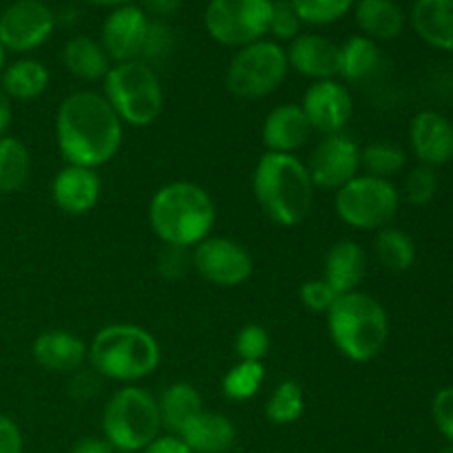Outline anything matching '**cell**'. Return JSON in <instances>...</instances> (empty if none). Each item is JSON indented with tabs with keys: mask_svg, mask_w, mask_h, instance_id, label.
<instances>
[{
	"mask_svg": "<svg viewBox=\"0 0 453 453\" xmlns=\"http://www.w3.org/2000/svg\"><path fill=\"white\" fill-rule=\"evenodd\" d=\"M441 453H453V445H447V447H445V449H442Z\"/></svg>",
	"mask_w": 453,
	"mask_h": 453,
	"instance_id": "f907efd6",
	"label": "cell"
},
{
	"mask_svg": "<svg viewBox=\"0 0 453 453\" xmlns=\"http://www.w3.org/2000/svg\"><path fill=\"white\" fill-rule=\"evenodd\" d=\"M157 398L144 388L124 385L102 410V438L119 453H140L162 436Z\"/></svg>",
	"mask_w": 453,
	"mask_h": 453,
	"instance_id": "52a82bcc",
	"label": "cell"
},
{
	"mask_svg": "<svg viewBox=\"0 0 453 453\" xmlns=\"http://www.w3.org/2000/svg\"><path fill=\"white\" fill-rule=\"evenodd\" d=\"M100 93L124 127L133 128H146L157 122L166 102L157 71L144 60L115 62L102 80Z\"/></svg>",
	"mask_w": 453,
	"mask_h": 453,
	"instance_id": "8992f818",
	"label": "cell"
},
{
	"mask_svg": "<svg viewBox=\"0 0 453 453\" xmlns=\"http://www.w3.org/2000/svg\"><path fill=\"white\" fill-rule=\"evenodd\" d=\"M180 438L193 453H228L237 442V427L228 416L203 410L181 429Z\"/></svg>",
	"mask_w": 453,
	"mask_h": 453,
	"instance_id": "7402d4cb",
	"label": "cell"
},
{
	"mask_svg": "<svg viewBox=\"0 0 453 453\" xmlns=\"http://www.w3.org/2000/svg\"><path fill=\"white\" fill-rule=\"evenodd\" d=\"M290 73L286 47L273 38L234 51L226 69V88L239 100H264L283 87Z\"/></svg>",
	"mask_w": 453,
	"mask_h": 453,
	"instance_id": "ba28073f",
	"label": "cell"
},
{
	"mask_svg": "<svg viewBox=\"0 0 453 453\" xmlns=\"http://www.w3.org/2000/svg\"><path fill=\"white\" fill-rule=\"evenodd\" d=\"M314 188L305 162L296 155L268 153L252 171V195L257 206L273 224L295 228L314 206Z\"/></svg>",
	"mask_w": 453,
	"mask_h": 453,
	"instance_id": "3957f363",
	"label": "cell"
},
{
	"mask_svg": "<svg viewBox=\"0 0 453 453\" xmlns=\"http://www.w3.org/2000/svg\"><path fill=\"white\" fill-rule=\"evenodd\" d=\"M303 25L327 27L343 20L357 0H288Z\"/></svg>",
	"mask_w": 453,
	"mask_h": 453,
	"instance_id": "836d02e7",
	"label": "cell"
},
{
	"mask_svg": "<svg viewBox=\"0 0 453 453\" xmlns=\"http://www.w3.org/2000/svg\"><path fill=\"white\" fill-rule=\"evenodd\" d=\"M305 119L312 133L319 135H334L345 133L354 115V96L345 82L339 78L310 82L299 102Z\"/></svg>",
	"mask_w": 453,
	"mask_h": 453,
	"instance_id": "5bb4252c",
	"label": "cell"
},
{
	"mask_svg": "<svg viewBox=\"0 0 453 453\" xmlns=\"http://www.w3.org/2000/svg\"><path fill=\"white\" fill-rule=\"evenodd\" d=\"M144 13L153 20H162V18L173 16L177 13V9L181 7V0H137Z\"/></svg>",
	"mask_w": 453,
	"mask_h": 453,
	"instance_id": "f6af8a7d",
	"label": "cell"
},
{
	"mask_svg": "<svg viewBox=\"0 0 453 453\" xmlns=\"http://www.w3.org/2000/svg\"><path fill=\"white\" fill-rule=\"evenodd\" d=\"M407 168V150L394 142H372L361 146V173L392 180Z\"/></svg>",
	"mask_w": 453,
	"mask_h": 453,
	"instance_id": "4dcf8cb0",
	"label": "cell"
},
{
	"mask_svg": "<svg viewBox=\"0 0 453 453\" xmlns=\"http://www.w3.org/2000/svg\"><path fill=\"white\" fill-rule=\"evenodd\" d=\"M4 65H7V51H4L3 42H0V73H3Z\"/></svg>",
	"mask_w": 453,
	"mask_h": 453,
	"instance_id": "681fc988",
	"label": "cell"
},
{
	"mask_svg": "<svg viewBox=\"0 0 453 453\" xmlns=\"http://www.w3.org/2000/svg\"><path fill=\"white\" fill-rule=\"evenodd\" d=\"M173 44H175V38H173V31L168 29V25L164 20H150L149 35H146L144 51H142L140 60L144 62H157L164 60L168 53L173 51Z\"/></svg>",
	"mask_w": 453,
	"mask_h": 453,
	"instance_id": "f35d334b",
	"label": "cell"
},
{
	"mask_svg": "<svg viewBox=\"0 0 453 453\" xmlns=\"http://www.w3.org/2000/svg\"><path fill=\"white\" fill-rule=\"evenodd\" d=\"M157 407L162 427L168 434L180 436L181 429L203 411V398L195 385L186 383V380H175V383L166 385L164 392L159 394Z\"/></svg>",
	"mask_w": 453,
	"mask_h": 453,
	"instance_id": "83f0119b",
	"label": "cell"
},
{
	"mask_svg": "<svg viewBox=\"0 0 453 453\" xmlns=\"http://www.w3.org/2000/svg\"><path fill=\"white\" fill-rule=\"evenodd\" d=\"M312 137L308 119L296 102H283L265 115L261 124V142L268 153L296 155Z\"/></svg>",
	"mask_w": 453,
	"mask_h": 453,
	"instance_id": "ffe728a7",
	"label": "cell"
},
{
	"mask_svg": "<svg viewBox=\"0 0 453 453\" xmlns=\"http://www.w3.org/2000/svg\"><path fill=\"white\" fill-rule=\"evenodd\" d=\"M25 438L12 416L0 414V453H22Z\"/></svg>",
	"mask_w": 453,
	"mask_h": 453,
	"instance_id": "b9f144b4",
	"label": "cell"
},
{
	"mask_svg": "<svg viewBox=\"0 0 453 453\" xmlns=\"http://www.w3.org/2000/svg\"><path fill=\"white\" fill-rule=\"evenodd\" d=\"M96 379H100V376H97L93 370L84 372V374H82V370L75 372L73 380H71V394H73L75 398H84V401L91 396H96V392H97Z\"/></svg>",
	"mask_w": 453,
	"mask_h": 453,
	"instance_id": "ee69618b",
	"label": "cell"
},
{
	"mask_svg": "<svg viewBox=\"0 0 453 453\" xmlns=\"http://www.w3.org/2000/svg\"><path fill=\"white\" fill-rule=\"evenodd\" d=\"M303 22L299 20L296 12L288 0H274L273 20H270L268 35H273L274 42H292L301 34Z\"/></svg>",
	"mask_w": 453,
	"mask_h": 453,
	"instance_id": "8d00e7d4",
	"label": "cell"
},
{
	"mask_svg": "<svg viewBox=\"0 0 453 453\" xmlns=\"http://www.w3.org/2000/svg\"><path fill=\"white\" fill-rule=\"evenodd\" d=\"M31 153L16 135L0 137V195L20 193L31 177Z\"/></svg>",
	"mask_w": 453,
	"mask_h": 453,
	"instance_id": "f1b7e54d",
	"label": "cell"
},
{
	"mask_svg": "<svg viewBox=\"0 0 453 453\" xmlns=\"http://www.w3.org/2000/svg\"><path fill=\"white\" fill-rule=\"evenodd\" d=\"M140 453H193L186 447V442L181 441L175 434H162V436L155 438L149 447H144Z\"/></svg>",
	"mask_w": 453,
	"mask_h": 453,
	"instance_id": "7bdbcfd3",
	"label": "cell"
},
{
	"mask_svg": "<svg viewBox=\"0 0 453 453\" xmlns=\"http://www.w3.org/2000/svg\"><path fill=\"white\" fill-rule=\"evenodd\" d=\"M352 12L361 34L374 42H392L405 29V13L396 0H357Z\"/></svg>",
	"mask_w": 453,
	"mask_h": 453,
	"instance_id": "cb8c5ba5",
	"label": "cell"
},
{
	"mask_svg": "<svg viewBox=\"0 0 453 453\" xmlns=\"http://www.w3.org/2000/svg\"><path fill=\"white\" fill-rule=\"evenodd\" d=\"M146 215L150 230L164 246L193 250L212 234L217 206L203 186L177 180L155 190Z\"/></svg>",
	"mask_w": 453,
	"mask_h": 453,
	"instance_id": "7a4b0ae2",
	"label": "cell"
},
{
	"mask_svg": "<svg viewBox=\"0 0 453 453\" xmlns=\"http://www.w3.org/2000/svg\"><path fill=\"white\" fill-rule=\"evenodd\" d=\"M273 9L274 0H211L203 27L221 47L242 49L268 35Z\"/></svg>",
	"mask_w": 453,
	"mask_h": 453,
	"instance_id": "30bf717a",
	"label": "cell"
},
{
	"mask_svg": "<svg viewBox=\"0 0 453 453\" xmlns=\"http://www.w3.org/2000/svg\"><path fill=\"white\" fill-rule=\"evenodd\" d=\"M56 25V13L42 0H13L0 13V42L4 51L27 56L51 38Z\"/></svg>",
	"mask_w": 453,
	"mask_h": 453,
	"instance_id": "4fadbf2b",
	"label": "cell"
},
{
	"mask_svg": "<svg viewBox=\"0 0 453 453\" xmlns=\"http://www.w3.org/2000/svg\"><path fill=\"white\" fill-rule=\"evenodd\" d=\"M401 190L392 180L361 173L334 193L336 217L361 233H379L392 226L401 211Z\"/></svg>",
	"mask_w": 453,
	"mask_h": 453,
	"instance_id": "9c48e42d",
	"label": "cell"
},
{
	"mask_svg": "<svg viewBox=\"0 0 453 453\" xmlns=\"http://www.w3.org/2000/svg\"><path fill=\"white\" fill-rule=\"evenodd\" d=\"M398 190H401V199H405L411 206H427L438 193L436 168L423 166V164L410 168L403 177V186Z\"/></svg>",
	"mask_w": 453,
	"mask_h": 453,
	"instance_id": "e575fe53",
	"label": "cell"
},
{
	"mask_svg": "<svg viewBox=\"0 0 453 453\" xmlns=\"http://www.w3.org/2000/svg\"><path fill=\"white\" fill-rule=\"evenodd\" d=\"M407 142L423 166L441 168L453 162V122L441 111H418L410 122Z\"/></svg>",
	"mask_w": 453,
	"mask_h": 453,
	"instance_id": "2e32d148",
	"label": "cell"
},
{
	"mask_svg": "<svg viewBox=\"0 0 453 453\" xmlns=\"http://www.w3.org/2000/svg\"><path fill=\"white\" fill-rule=\"evenodd\" d=\"M51 73L47 65L29 56H20L7 62L0 73V87L13 102H34L47 93Z\"/></svg>",
	"mask_w": 453,
	"mask_h": 453,
	"instance_id": "d4e9b609",
	"label": "cell"
},
{
	"mask_svg": "<svg viewBox=\"0 0 453 453\" xmlns=\"http://www.w3.org/2000/svg\"><path fill=\"white\" fill-rule=\"evenodd\" d=\"M374 255L376 261L389 273H407L416 264L418 250H416V242L411 239V234L388 226V228H380L376 233Z\"/></svg>",
	"mask_w": 453,
	"mask_h": 453,
	"instance_id": "f546056e",
	"label": "cell"
},
{
	"mask_svg": "<svg viewBox=\"0 0 453 453\" xmlns=\"http://www.w3.org/2000/svg\"><path fill=\"white\" fill-rule=\"evenodd\" d=\"M190 265L206 283L215 288L243 286L252 277L255 261L237 239L211 234L190 250Z\"/></svg>",
	"mask_w": 453,
	"mask_h": 453,
	"instance_id": "8fae6325",
	"label": "cell"
},
{
	"mask_svg": "<svg viewBox=\"0 0 453 453\" xmlns=\"http://www.w3.org/2000/svg\"><path fill=\"white\" fill-rule=\"evenodd\" d=\"M265 383L264 363L255 361H237L221 379V394L228 401L243 403L252 401L261 392Z\"/></svg>",
	"mask_w": 453,
	"mask_h": 453,
	"instance_id": "d6a6232c",
	"label": "cell"
},
{
	"mask_svg": "<svg viewBox=\"0 0 453 453\" xmlns=\"http://www.w3.org/2000/svg\"><path fill=\"white\" fill-rule=\"evenodd\" d=\"M150 18L135 3L111 9L100 29V44L111 62L140 60L149 35Z\"/></svg>",
	"mask_w": 453,
	"mask_h": 453,
	"instance_id": "9a60e30c",
	"label": "cell"
},
{
	"mask_svg": "<svg viewBox=\"0 0 453 453\" xmlns=\"http://www.w3.org/2000/svg\"><path fill=\"white\" fill-rule=\"evenodd\" d=\"M88 365L100 379L137 385L162 363V348L153 332L135 323H109L88 341Z\"/></svg>",
	"mask_w": 453,
	"mask_h": 453,
	"instance_id": "277c9868",
	"label": "cell"
},
{
	"mask_svg": "<svg viewBox=\"0 0 453 453\" xmlns=\"http://www.w3.org/2000/svg\"><path fill=\"white\" fill-rule=\"evenodd\" d=\"M290 71L310 82L339 78V42L323 34H299L286 49Z\"/></svg>",
	"mask_w": 453,
	"mask_h": 453,
	"instance_id": "d6986e66",
	"label": "cell"
},
{
	"mask_svg": "<svg viewBox=\"0 0 453 453\" xmlns=\"http://www.w3.org/2000/svg\"><path fill=\"white\" fill-rule=\"evenodd\" d=\"M102 197V177L96 168L65 164L51 181V199L65 215L82 217Z\"/></svg>",
	"mask_w": 453,
	"mask_h": 453,
	"instance_id": "e0dca14e",
	"label": "cell"
},
{
	"mask_svg": "<svg viewBox=\"0 0 453 453\" xmlns=\"http://www.w3.org/2000/svg\"><path fill=\"white\" fill-rule=\"evenodd\" d=\"M264 410L265 418L273 425H279V427L295 425L305 411L303 388H301L296 380H281V383L270 392Z\"/></svg>",
	"mask_w": 453,
	"mask_h": 453,
	"instance_id": "1f68e13d",
	"label": "cell"
},
{
	"mask_svg": "<svg viewBox=\"0 0 453 453\" xmlns=\"http://www.w3.org/2000/svg\"><path fill=\"white\" fill-rule=\"evenodd\" d=\"M113 453H119V451H113Z\"/></svg>",
	"mask_w": 453,
	"mask_h": 453,
	"instance_id": "816d5d0a",
	"label": "cell"
},
{
	"mask_svg": "<svg viewBox=\"0 0 453 453\" xmlns=\"http://www.w3.org/2000/svg\"><path fill=\"white\" fill-rule=\"evenodd\" d=\"M303 162L314 188L336 193L349 180L361 175V146L348 133L321 135Z\"/></svg>",
	"mask_w": 453,
	"mask_h": 453,
	"instance_id": "7c38bea8",
	"label": "cell"
},
{
	"mask_svg": "<svg viewBox=\"0 0 453 453\" xmlns=\"http://www.w3.org/2000/svg\"><path fill=\"white\" fill-rule=\"evenodd\" d=\"M31 358L49 374H75L88 361V343L69 330H44L31 343Z\"/></svg>",
	"mask_w": 453,
	"mask_h": 453,
	"instance_id": "ac0fdd59",
	"label": "cell"
},
{
	"mask_svg": "<svg viewBox=\"0 0 453 453\" xmlns=\"http://www.w3.org/2000/svg\"><path fill=\"white\" fill-rule=\"evenodd\" d=\"M62 65L80 82H102L113 62L102 49L100 40L73 35L62 47Z\"/></svg>",
	"mask_w": 453,
	"mask_h": 453,
	"instance_id": "484cf974",
	"label": "cell"
},
{
	"mask_svg": "<svg viewBox=\"0 0 453 453\" xmlns=\"http://www.w3.org/2000/svg\"><path fill=\"white\" fill-rule=\"evenodd\" d=\"M56 144L65 164L100 168L118 157L124 124L100 91L80 88L62 97L56 111Z\"/></svg>",
	"mask_w": 453,
	"mask_h": 453,
	"instance_id": "6da1fadb",
	"label": "cell"
},
{
	"mask_svg": "<svg viewBox=\"0 0 453 453\" xmlns=\"http://www.w3.org/2000/svg\"><path fill=\"white\" fill-rule=\"evenodd\" d=\"M193 268L190 265V250L184 248H173L164 246L162 252L157 257V273L159 277L166 279V281H180L186 277V273Z\"/></svg>",
	"mask_w": 453,
	"mask_h": 453,
	"instance_id": "ab89813d",
	"label": "cell"
},
{
	"mask_svg": "<svg viewBox=\"0 0 453 453\" xmlns=\"http://www.w3.org/2000/svg\"><path fill=\"white\" fill-rule=\"evenodd\" d=\"M336 292L332 290L330 283L323 277L319 279H308V281L301 283L299 288V299L303 303L305 310L314 314H327V310L332 308V303L336 301Z\"/></svg>",
	"mask_w": 453,
	"mask_h": 453,
	"instance_id": "74e56055",
	"label": "cell"
},
{
	"mask_svg": "<svg viewBox=\"0 0 453 453\" xmlns=\"http://www.w3.org/2000/svg\"><path fill=\"white\" fill-rule=\"evenodd\" d=\"M383 62L380 44L367 35L357 34L339 44V80L349 84H361L379 71Z\"/></svg>",
	"mask_w": 453,
	"mask_h": 453,
	"instance_id": "4316f807",
	"label": "cell"
},
{
	"mask_svg": "<svg viewBox=\"0 0 453 453\" xmlns=\"http://www.w3.org/2000/svg\"><path fill=\"white\" fill-rule=\"evenodd\" d=\"M69 453H113V447L102 436H87L75 441Z\"/></svg>",
	"mask_w": 453,
	"mask_h": 453,
	"instance_id": "bcb514c9",
	"label": "cell"
},
{
	"mask_svg": "<svg viewBox=\"0 0 453 453\" xmlns=\"http://www.w3.org/2000/svg\"><path fill=\"white\" fill-rule=\"evenodd\" d=\"M13 119V100L0 87V137L7 135L9 127Z\"/></svg>",
	"mask_w": 453,
	"mask_h": 453,
	"instance_id": "7dc6e473",
	"label": "cell"
},
{
	"mask_svg": "<svg viewBox=\"0 0 453 453\" xmlns=\"http://www.w3.org/2000/svg\"><path fill=\"white\" fill-rule=\"evenodd\" d=\"M326 323L332 345L349 363H370L388 348V310L370 292L354 290L336 296L327 310Z\"/></svg>",
	"mask_w": 453,
	"mask_h": 453,
	"instance_id": "5b68a950",
	"label": "cell"
},
{
	"mask_svg": "<svg viewBox=\"0 0 453 453\" xmlns=\"http://www.w3.org/2000/svg\"><path fill=\"white\" fill-rule=\"evenodd\" d=\"M82 3L96 4V7H111V9H115V7H122V4L133 3V0H82Z\"/></svg>",
	"mask_w": 453,
	"mask_h": 453,
	"instance_id": "c3c4849f",
	"label": "cell"
},
{
	"mask_svg": "<svg viewBox=\"0 0 453 453\" xmlns=\"http://www.w3.org/2000/svg\"><path fill=\"white\" fill-rule=\"evenodd\" d=\"M432 418L438 432L453 445V385L438 389L432 401Z\"/></svg>",
	"mask_w": 453,
	"mask_h": 453,
	"instance_id": "60d3db41",
	"label": "cell"
},
{
	"mask_svg": "<svg viewBox=\"0 0 453 453\" xmlns=\"http://www.w3.org/2000/svg\"><path fill=\"white\" fill-rule=\"evenodd\" d=\"M411 27L425 44L453 53V0H416Z\"/></svg>",
	"mask_w": 453,
	"mask_h": 453,
	"instance_id": "603a6c76",
	"label": "cell"
},
{
	"mask_svg": "<svg viewBox=\"0 0 453 453\" xmlns=\"http://www.w3.org/2000/svg\"><path fill=\"white\" fill-rule=\"evenodd\" d=\"M367 274V252L354 239L332 243L323 259V279L336 295H348L361 288Z\"/></svg>",
	"mask_w": 453,
	"mask_h": 453,
	"instance_id": "44dd1931",
	"label": "cell"
},
{
	"mask_svg": "<svg viewBox=\"0 0 453 453\" xmlns=\"http://www.w3.org/2000/svg\"><path fill=\"white\" fill-rule=\"evenodd\" d=\"M234 352H237L239 361H255L264 363V358L270 352V334L265 327L250 323L243 326L234 336Z\"/></svg>",
	"mask_w": 453,
	"mask_h": 453,
	"instance_id": "d590c367",
	"label": "cell"
}]
</instances>
